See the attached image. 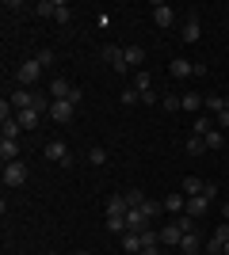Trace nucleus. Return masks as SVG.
<instances>
[{
    "instance_id": "obj_34",
    "label": "nucleus",
    "mask_w": 229,
    "mask_h": 255,
    "mask_svg": "<svg viewBox=\"0 0 229 255\" xmlns=\"http://www.w3.org/2000/svg\"><path fill=\"white\" fill-rule=\"evenodd\" d=\"M161 107L164 111H184V107H180V96H161Z\"/></svg>"
},
{
    "instance_id": "obj_30",
    "label": "nucleus",
    "mask_w": 229,
    "mask_h": 255,
    "mask_svg": "<svg viewBox=\"0 0 229 255\" xmlns=\"http://www.w3.org/2000/svg\"><path fill=\"white\" fill-rule=\"evenodd\" d=\"M210 129H214V122H210L207 115H199V118H195V133L203 137V133H210Z\"/></svg>"
},
{
    "instance_id": "obj_15",
    "label": "nucleus",
    "mask_w": 229,
    "mask_h": 255,
    "mask_svg": "<svg viewBox=\"0 0 229 255\" xmlns=\"http://www.w3.org/2000/svg\"><path fill=\"white\" fill-rule=\"evenodd\" d=\"M142 233H122V252L126 255H142Z\"/></svg>"
},
{
    "instance_id": "obj_43",
    "label": "nucleus",
    "mask_w": 229,
    "mask_h": 255,
    "mask_svg": "<svg viewBox=\"0 0 229 255\" xmlns=\"http://www.w3.org/2000/svg\"><path fill=\"white\" fill-rule=\"evenodd\" d=\"M222 255H229V244H226V248H222Z\"/></svg>"
},
{
    "instance_id": "obj_9",
    "label": "nucleus",
    "mask_w": 229,
    "mask_h": 255,
    "mask_svg": "<svg viewBox=\"0 0 229 255\" xmlns=\"http://www.w3.org/2000/svg\"><path fill=\"white\" fill-rule=\"evenodd\" d=\"M153 23H157L161 31H164V27H172V23H176V8H172V4H153Z\"/></svg>"
},
{
    "instance_id": "obj_6",
    "label": "nucleus",
    "mask_w": 229,
    "mask_h": 255,
    "mask_svg": "<svg viewBox=\"0 0 229 255\" xmlns=\"http://www.w3.org/2000/svg\"><path fill=\"white\" fill-rule=\"evenodd\" d=\"M23 183H27V164H19V160L4 164V187H23Z\"/></svg>"
},
{
    "instance_id": "obj_24",
    "label": "nucleus",
    "mask_w": 229,
    "mask_h": 255,
    "mask_svg": "<svg viewBox=\"0 0 229 255\" xmlns=\"http://www.w3.org/2000/svg\"><path fill=\"white\" fill-rule=\"evenodd\" d=\"M134 92L142 96V92H153V76L149 73H134Z\"/></svg>"
},
{
    "instance_id": "obj_32",
    "label": "nucleus",
    "mask_w": 229,
    "mask_h": 255,
    "mask_svg": "<svg viewBox=\"0 0 229 255\" xmlns=\"http://www.w3.org/2000/svg\"><path fill=\"white\" fill-rule=\"evenodd\" d=\"M34 61L42 65V69H50V65H54L57 57H54V50H38V57H34Z\"/></svg>"
},
{
    "instance_id": "obj_36",
    "label": "nucleus",
    "mask_w": 229,
    "mask_h": 255,
    "mask_svg": "<svg viewBox=\"0 0 229 255\" xmlns=\"http://www.w3.org/2000/svg\"><path fill=\"white\" fill-rule=\"evenodd\" d=\"M119 99H122V103H130V107H134V103H142V96H138V92H134V88H126V92H122Z\"/></svg>"
},
{
    "instance_id": "obj_13",
    "label": "nucleus",
    "mask_w": 229,
    "mask_h": 255,
    "mask_svg": "<svg viewBox=\"0 0 229 255\" xmlns=\"http://www.w3.org/2000/svg\"><path fill=\"white\" fill-rule=\"evenodd\" d=\"M0 160H4V164L19 160V141L15 137H0Z\"/></svg>"
},
{
    "instance_id": "obj_31",
    "label": "nucleus",
    "mask_w": 229,
    "mask_h": 255,
    "mask_svg": "<svg viewBox=\"0 0 229 255\" xmlns=\"http://www.w3.org/2000/svg\"><path fill=\"white\" fill-rule=\"evenodd\" d=\"M19 118H8V122H4V137H19Z\"/></svg>"
},
{
    "instance_id": "obj_11",
    "label": "nucleus",
    "mask_w": 229,
    "mask_h": 255,
    "mask_svg": "<svg viewBox=\"0 0 229 255\" xmlns=\"http://www.w3.org/2000/svg\"><path fill=\"white\" fill-rule=\"evenodd\" d=\"M180 240H184V229H180L176 221H168V225L161 229V244H168V248H180Z\"/></svg>"
},
{
    "instance_id": "obj_39",
    "label": "nucleus",
    "mask_w": 229,
    "mask_h": 255,
    "mask_svg": "<svg viewBox=\"0 0 229 255\" xmlns=\"http://www.w3.org/2000/svg\"><path fill=\"white\" fill-rule=\"evenodd\" d=\"M203 198H210V202H214V198H218V183H207V187H203Z\"/></svg>"
},
{
    "instance_id": "obj_41",
    "label": "nucleus",
    "mask_w": 229,
    "mask_h": 255,
    "mask_svg": "<svg viewBox=\"0 0 229 255\" xmlns=\"http://www.w3.org/2000/svg\"><path fill=\"white\" fill-rule=\"evenodd\" d=\"M142 255H161V248L153 244V248H142Z\"/></svg>"
},
{
    "instance_id": "obj_42",
    "label": "nucleus",
    "mask_w": 229,
    "mask_h": 255,
    "mask_svg": "<svg viewBox=\"0 0 229 255\" xmlns=\"http://www.w3.org/2000/svg\"><path fill=\"white\" fill-rule=\"evenodd\" d=\"M222 217H226V221H229V202H222Z\"/></svg>"
},
{
    "instance_id": "obj_8",
    "label": "nucleus",
    "mask_w": 229,
    "mask_h": 255,
    "mask_svg": "<svg viewBox=\"0 0 229 255\" xmlns=\"http://www.w3.org/2000/svg\"><path fill=\"white\" fill-rule=\"evenodd\" d=\"M103 61H107L115 73H130V65H126V57H122L119 46H103Z\"/></svg>"
},
{
    "instance_id": "obj_22",
    "label": "nucleus",
    "mask_w": 229,
    "mask_h": 255,
    "mask_svg": "<svg viewBox=\"0 0 229 255\" xmlns=\"http://www.w3.org/2000/svg\"><path fill=\"white\" fill-rule=\"evenodd\" d=\"M126 210H130L126 194H111V198H107V213H126Z\"/></svg>"
},
{
    "instance_id": "obj_35",
    "label": "nucleus",
    "mask_w": 229,
    "mask_h": 255,
    "mask_svg": "<svg viewBox=\"0 0 229 255\" xmlns=\"http://www.w3.org/2000/svg\"><path fill=\"white\" fill-rule=\"evenodd\" d=\"M88 160H92V164H107V149H99V145H96V149L88 152Z\"/></svg>"
},
{
    "instance_id": "obj_19",
    "label": "nucleus",
    "mask_w": 229,
    "mask_h": 255,
    "mask_svg": "<svg viewBox=\"0 0 229 255\" xmlns=\"http://www.w3.org/2000/svg\"><path fill=\"white\" fill-rule=\"evenodd\" d=\"M122 57H126V65H130V69H138V65L145 61V50H142V46H126V50H122Z\"/></svg>"
},
{
    "instance_id": "obj_21",
    "label": "nucleus",
    "mask_w": 229,
    "mask_h": 255,
    "mask_svg": "<svg viewBox=\"0 0 229 255\" xmlns=\"http://www.w3.org/2000/svg\"><path fill=\"white\" fill-rule=\"evenodd\" d=\"M180 252H184V255H199V236H195V229H191V233H184V240H180Z\"/></svg>"
},
{
    "instance_id": "obj_38",
    "label": "nucleus",
    "mask_w": 229,
    "mask_h": 255,
    "mask_svg": "<svg viewBox=\"0 0 229 255\" xmlns=\"http://www.w3.org/2000/svg\"><path fill=\"white\" fill-rule=\"evenodd\" d=\"M214 126H218L222 133H226V129H229V111H222V115H214Z\"/></svg>"
},
{
    "instance_id": "obj_4",
    "label": "nucleus",
    "mask_w": 229,
    "mask_h": 255,
    "mask_svg": "<svg viewBox=\"0 0 229 255\" xmlns=\"http://www.w3.org/2000/svg\"><path fill=\"white\" fill-rule=\"evenodd\" d=\"M73 115H76V103H73V99H50V118H54V122L65 126Z\"/></svg>"
},
{
    "instance_id": "obj_37",
    "label": "nucleus",
    "mask_w": 229,
    "mask_h": 255,
    "mask_svg": "<svg viewBox=\"0 0 229 255\" xmlns=\"http://www.w3.org/2000/svg\"><path fill=\"white\" fill-rule=\"evenodd\" d=\"M126 202H130V206H142L145 202V191H126Z\"/></svg>"
},
{
    "instance_id": "obj_23",
    "label": "nucleus",
    "mask_w": 229,
    "mask_h": 255,
    "mask_svg": "<svg viewBox=\"0 0 229 255\" xmlns=\"http://www.w3.org/2000/svg\"><path fill=\"white\" fill-rule=\"evenodd\" d=\"M107 229H111V233H126V213H107Z\"/></svg>"
},
{
    "instance_id": "obj_20",
    "label": "nucleus",
    "mask_w": 229,
    "mask_h": 255,
    "mask_svg": "<svg viewBox=\"0 0 229 255\" xmlns=\"http://www.w3.org/2000/svg\"><path fill=\"white\" fill-rule=\"evenodd\" d=\"M203 187H207V179H199V175H187V179H184V194H187V198L203 194Z\"/></svg>"
},
{
    "instance_id": "obj_16",
    "label": "nucleus",
    "mask_w": 229,
    "mask_h": 255,
    "mask_svg": "<svg viewBox=\"0 0 229 255\" xmlns=\"http://www.w3.org/2000/svg\"><path fill=\"white\" fill-rule=\"evenodd\" d=\"M57 8H61V0H38V4H34V15H38V19H54Z\"/></svg>"
},
{
    "instance_id": "obj_40",
    "label": "nucleus",
    "mask_w": 229,
    "mask_h": 255,
    "mask_svg": "<svg viewBox=\"0 0 229 255\" xmlns=\"http://www.w3.org/2000/svg\"><path fill=\"white\" fill-rule=\"evenodd\" d=\"M0 118H4V122L11 118V99H0Z\"/></svg>"
},
{
    "instance_id": "obj_3",
    "label": "nucleus",
    "mask_w": 229,
    "mask_h": 255,
    "mask_svg": "<svg viewBox=\"0 0 229 255\" xmlns=\"http://www.w3.org/2000/svg\"><path fill=\"white\" fill-rule=\"evenodd\" d=\"M199 73H207V65H191L187 57H172V65H168V76H180V80L199 76Z\"/></svg>"
},
{
    "instance_id": "obj_18",
    "label": "nucleus",
    "mask_w": 229,
    "mask_h": 255,
    "mask_svg": "<svg viewBox=\"0 0 229 255\" xmlns=\"http://www.w3.org/2000/svg\"><path fill=\"white\" fill-rule=\"evenodd\" d=\"M184 206H187V194H168V198H164V210L176 213V217L184 213Z\"/></svg>"
},
{
    "instance_id": "obj_10",
    "label": "nucleus",
    "mask_w": 229,
    "mask_h": 255,
    "mask_svg": "<svg viewBox=\"0 0 229 255\" xmlns=\"http://www.w3.org/2000/svg\"><path fill=\"white\" fill-rule=\"evenodd\" d=\"M210 210V198H203V194H195V198H187V206H184V213L191 217V221H199L203 213Z\"/></svg>"
},
{
    "instance_id": "obj_33",
    "label": "nucleus",
    "mask_w": 229,
    "mask_h": 255,
    "mask_svg": "<svg viewBox=\"0 0 229 255\" xmlns=\"http://www.w3.org/2000/svg\"><path fill=\"white\" fill-rule=\"evenodd\" d=\"M54 19H57V23H65V27H69V23H73V8H69V4H61Z\"/></svg>"
},
{
    "instance_id": "obj_7",
    "label": "nucleus",
    "mask_w": 229,
    "mask_h": 255,
    "mask_svg": "<svg viewBox=\"0 0 229 255\" xmlns=\"http://www.w3.org/2000/svg\"><path fill=\"white\" fill-rule=\"evenodd\" d=\"M149 229V217H145L142 206H130L126 210V233H145Z\"/></svg>"
},
{
    "instance_id": "obj_28",
    "label": "nucleus",
    "mask_w": 229,
    "mask_h": 255,
    "mask_svg": "<svg viewBox=\"0 0 229 255\" xmlns=\"http://www.w3.org/2000/svg\"><path fill=\"white\" fill-rule=\"evenodd\" d=\"M187 152H191V156H199V152H207V141L199 137V133H191V137H187Z\"/></svg>"
},
{
    "instance_id": "obj_26",
    "label": "nucleus",
    "mask_w": 229,
    "mask_h": 255,
    "mask_svg": "<svg viewBox=\"0 0 229 255\" xmlns=\"http://www.w3.org/2000/svg\"><path fill=\"white\" fill-rule=\"evenodd\" d=\"M180 107H184V111H199V107H203V96H199V92H187V96H180Z\"/></svg>"
},
{
    "instance_id": "obj_1",
    "label": "nucleus",
    "mask_w": 229,
    "mask_h": 255,
    "mask_svg": "<svg viewBox=\"0 0 229 255\" xmlns=\"http://www.w3.org/2000/svg\"><path fill=\"white\" fill-rule=\"evenodd\" d=\"M38 76H42V65L34 61V57H27V61L15 65V80H19V88H34V84H38Z\"/></svg>"
},
{
    "instance_id": "obj_2",
    "label": "nucleus",
    "mask_w": 229,
    "mask_h": 255,
    "mask_svg": "<svg viewBox=\"0 0 229 255\" xmlns=\"http://www.w3.org/2000/svg\"><path fill=\"white\" fill-rule=\"evenodd\" d=\"M80 96H84V92L76 84H69L65 76H54V80H50V99H73V103H80Z\"/></svg>"
},
{
    "instance_id": "obj_25",
    "label": "nucleus",
    "mask_w": 229,
    "mask_h": 255,
    "mask_svg": "<svg viewBox=\"0 0 229 255\" xmlns=\"http://www.w3.org/2000/svg\"><path fill=\"white\" fill-rule=\"evenodd\" d=\"M38 115H42V111H19L15 118H19L23 129H34V126H38Z\"/></svg>"
},
{
    "instance_id": "obj_12",
    "label": "nucleus",
    "mask_w": 229,
    "mask_h": 255,
    "mask_svg": "<svg viewBox=\"0 0 229 255\" xmlns=\"http://www.w3.org/2000/svg\"><path fill=\"white\" fill-rule=\"evenodd\" d=\"M229 244V225H218V233H214V240L207 244V255H222V248Z\"/></svg>"
},
{
    "instance_id": "obj_17",
    "label": "nucleus",
    "mask_w": 229,
    "mask_h": 255,
    "mask_svg": "<svg viewBox=\"0 0 229 255\" xmlns=\"http://www.w3.org/2000/svg\"><path fill=\"white\" fill-rule=\"evenodd\" d=\"M203 107H207L210 115H222V111H229V96H207Z\"/></svg>"
},
{
    "instance_id": "obj_29",
    "label": "nucleus",
    "mask_w": 229,
    "mask_h": 255,
    "mask_svg": "<svg viewBox=\"0 0 229 255\" xmlns=\"http://www.w3.org/2000/svg\"><path fill=\"white\" fill-rule=\"evenodd\" d=\"M142 210H145V217H149V225H153V221H157V213H161V202L145 198V202H142Z\"/></svg>"
},
{
    "instance_id": "obj_27",
    "label": "nucleus",
    "mask_w": 229,
    "mask_h": 255,
    "mask_svg": "<svg viewBox=\"0 0 229 255\" xmlns=\"http://www.w3.org/2000/svg\"><path fill=\"white\" fill-rule=\"evenodd\" d=\"M203 141H207V149H222V145H226V133H222V129H210V133H203Z\"/></svg>"
},
{
    "instance_id": "obj_14",
    "label": "nucleus",
    "mask_w": 229,
    "mask_h": 255,
    "mask_svg": "<svg viewBox=\"0 0 229 255\" xmlns=\"http://www.w3.org/2000/svg\"><path fill=\"white\" fill-rule=\"evenodd\" d=\"M199 34H203V23H199V15H191V19L184 23L180 38H184V42H199Z\"/></svg>"
},
{
    "instance_id": "obj_44",
    "label": "nucleus",
    "mask_w": 229,
    "mask_h": 255,
    "mask_svg": "<svg viewBox=\"0 0 229 255\" xmlns=\"http://www.w3.org/2000/svg\"><path fill=\"white\" fill-rule=\"evenodd\" d=\"M46 255H57V252H46Z\"/></svg>"
},
{
    "instance_id": "obj_5",
    "label": "nucleus",
    "mask_w": 229,
    "mask_h": 255,
    "mask_svg": "<svg viewBox=\"0 0 229 255\" xmlns=\"http://www.w3.org/2000/svg\"><path fill=\"white\" fill-rule=\"evenodd\" d=\"M42 156L46 160H54V164H73V156H69V145L65 141H46V149H42Z\"/></svg>"
}]
</instances>
